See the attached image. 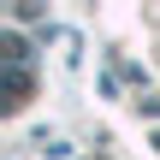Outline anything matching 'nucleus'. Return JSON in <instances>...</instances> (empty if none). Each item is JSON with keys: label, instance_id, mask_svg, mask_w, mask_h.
<instances>
[{"label": "nucleus", "instance_id": "nucleus-2", "mask_svg": "<svg viewBox=\"0 0 160 160\" xmlns=\"http://www.w3.org/2000/svg\"><path fill=\"white\" fill-rule=\"evenodd\" d=\"M24 59H30V42L12 30V36H6V65H24Z\"/></svg>", "mask_w": 160, "mask_h": 160}, {"label": "nucleus", "instance_id": "nucleus-1", "mask_svg": "<svg viewBox=\"0 0 160 160\" xmlns=\"http://www.w3.org/2000/svg\"><path fill=\"white\" fill-rule=\"evenodd\" d=\"M24 95H30V71L6 65V107H24Z\"/></svg>", "mask_w": 160, "mask_h": 160}]
</instances>
